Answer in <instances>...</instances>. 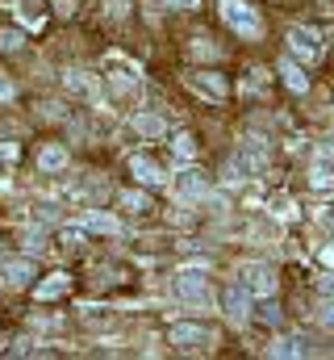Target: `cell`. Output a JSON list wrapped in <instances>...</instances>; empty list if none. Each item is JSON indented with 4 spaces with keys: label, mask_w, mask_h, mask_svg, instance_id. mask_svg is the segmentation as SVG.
<instances>
[{
    "label": "cell",
    "mask_w": 334,
    "mask_h": 360,
    "mask_svg": "<svg viewBox=\"0 0 334 360\" xmlns=\"http://www.w3.org/2000/svg\"><path fill=\"white\" fill-rule=\"evenodd\" d=\"M209 276L205 272H180L175 276V297H184V302H192V306H201V302H209Z\"/></svg>",
    "instance_id": "5b68a950"
},
{
    "label": "cell",
    "mask_w": 334,
    "mask_h": 360,
    "mask_svg": "<svg viewBox=\"0 0 334 360\" xmlns=\"http://www.w3.org/2000/svg\"><path fill=\"white\" fill-rule=\"evenodd\" d=\"M8 96H13V84H8V80H0V101H8Z\"/></svg>",
    "instance_id": "f1b7e54d"
},
{
    "label": "cell",
    "mask_w": 334,
    "mask_h": 360,
    "mask_svg": "<svg viewBox=\"0 0 334 360\" xmlns=\"http://www.w3.org/2000/svg\"><path fill=\"white\" fill-rule=\"evenodd\" d=\"M105 8H109L113 17H126V0H113V4H105Z\"/></svg>",
    "instance_id": "4316f807"
},
{
    "label": "cell",
    "mask_w": 334,
    "mask_h": 360,
    "mask_svg": "<svg viewBox=\"0 0 334 360\" xmlns=\"http://www.w3.org/2000/svg\"><path fill=\"white\" fill-rule=\"evenodd\" d=\"M121 205H126V210L147 214V210H151V197H142V193H121Z\"/></svg>",
    "instance_id": "ffe728a7"
},
{
    "label": "cell",
    "mask_w": 334,
    "mask_h": 360,
    "mask_svg": "<svg viewBox=\"0 0 334 360\" xmlns=\"http://www.w3.org/2000/svg\"><path fill=\"white\" fill-rule=\"evenodd\" d=\"M38 168L42 172H63L67 168V151L63 147H42L38 151Z\"/></svg>",
    "instance_id": "7c38bea8"
},
{
    "label": "cell",
    "mask_w": 334,
    "mask_h": 360,
    "mask_svg": "<svg viewBox=\"0 0 334 360\" xmlns=\"http://www.w3.org/2000/svg\"><path fill=\"white\" fill-rule=\"evenodd\" d=\"M239 285L250 289L255 297H267V293H276V269L263 260H247V264H239Z\"/></svg>",
    "instance_id": "7a4b0ae2"
},
{
    "label": "cell",
    "mask_w": 334,
    "mask_h": 360,
    "mask_svg": "<svg viewBox=\"0 0 334 360\" xmlns=\"http://www.w3.org/2000/svg\"><path fill=\"white\" fill-rule=\"evenodd\" d=\"M192 84H196V89H205L209 96H218V101L226 96V84H222L218 76H192Z\"/></svg>",
    "instance_id": "e0dca14e"
},
{
    "label": "cell",
    "mask_w": 334,
    "mask_h": 360,
    "mask_svg": "<svg viewBox=\"0 0 334 360\" xmlns=\"http://www.w3.org/2000/svg\"><path fill=\"white\" fill-rule=\"evenodd\" d=\"M272 356H305V348H301V340H280V344H272Z\"/></svg>",
    "instance_id": "ac0fdd59"
},
{
    "label": "cell",
    "mask_w": 334,
    "mask_h": 360,
    "mask_svg": "<svg viewBox=\"0 0 334 360\" xmlns=\"http://www.w3.org/2000/svg\"><path fill=\"white\" fill-rule=\"evenodd\" d=\"M171 151H175L180 160H192V151H196V143H192V134H175V143H171Z\"/></svg>",
    "instance_id": "d6986e66"
},
{
    "label": "cell",
    "mask_w": 334,
    "mask_h": 360,
    "mask_svg": "<svg viewBox=\"0 0 334 360\" xmlns=\"http://www.w3.org/2000/svg\"><path fill=\"white\" fill-rule=\"evenodd\" d=\"M263 168H267V147H263V139H247V143L239 147V155H234L230 172L255 176V172H263Z\"/></svg>",
    "instance_id": "3957f363"
},
{
    "label": "cell",
    "mask_w": 334,
    "mask_h": 360,
    "mask_svg": "<svg viewBox=\"0 0 334 360\" xmlns=\"http://www.w3.org/2000/svg\"><path fill=\"white\" fill-rule=\"evenodd\" d=\"M280 80H284L293 92H305V89H309V76H305L293 59H280Z\"/></svg>",
    "instance_id": "8fae6325"
},
{
    "label": "cell",
    "mask_w": 334,
    "mask_h": 360,
    "mask_svg": "<svg viewBox=\"0 0 334 360\" xmlns=\"http://www.w3.org/2000/svg\"><path fill=\"white\" fill-rule=\"evenodd\" d=\"M222 17H226V25L239 30L243 38H259V34H263V21H259V13L250 8L247 0H222Z\"/></svg>",
    "instance_id": "6da1fadb"
},
{
    "label": "cell",
    "mask_w": 334,
    "mask_h": 360,
    "mask_svg": "<svg viewBox=\"0 0 334 360\" xmlns=\"http://www.w3.org/2000/svg\"><path fill=\"white\" fill-rule=\"evenodd\" d=\"M175 188H180L184 197H196V193H205V180L196 176V172H184V176L175 180Z\"/></svg>",
    "instance_id": "2e32d148"
},
{
    "label": "cell",
    "mask_w": 334,
    "mask_h": 360,
    "mask_svg": "<svg viewBox=\"0 0 334 360\" xmlns=\"http://www.w3.org/2000/svg\"><path fill=\"white\" fill-rule=\"evenodd\" d=\"M309 180H314L318 188L334 184V143H322V147H318V155H314V168H309Z\"/></svg>",
    "instance_id": "ba28073f"
},
{
    "label": "cell",
    "mask_w": 334,
    "mask_h": 360,
    "mask_svg": "<svg viewBox=\"0 0 334 360\" xmlns=\"http://www.w3.org/2000/svg\"><path fill=\"white\" fill-rule=\"evenodd\" d=\"M222 306H226V319H230V323H247L250 319V289H243V285L226 289Z\"/></svg>",
    "instance_id": "52a82bcc"
},
{
    "label": "cell",
    "mask_w": 334,
    "mask_h": 360,
    "mask_svg": "<svg viewBox=\"0 0 334 360\" xmlns=\"http://www.w3.org/2000/svg\"><path fill=\"white\" fill-rule=\"evenodd\" d=\"M167 340H171L175 348H205V344H213V331L201 327V323H175Z\"/></svg>",
    "instance_id": "8992f818"
},
{
    "label": "cell",
    "mask_w": 334,
    "mask_h": 360,
    "mask_svg": "<svg viewBox=\"0 0 334 360\" xmlns=\"http://www.w3.org/2000/svg\"><path fill=\"white\" fill-rule=\"evenodd\" d=\"M63 243H67V248H80V243H84V231H63Z\"/></svg>",
    "instance_id": "cb8c5ba5"
},
{
    "label": "cell",
    "mask_w": 334,
    "mask_h": 360,
    "mask_svg": "<svg viewBox=\"0 0 334 360\" xmlns=\"http://www.w3.org/2000/svg\"><path fill=\"white\" fill-rule=\"evenodd\" d=\"M263 323H280V310L276 306H263Z\"/></svg>",
    "instance_id": "484cf974"
},
{
    "label": "cell",
    "mask_w": 334,
    "mask_h": 360,
    "mask_svg": "<svg viewBox=\"0 0 334 360\" xmlns=\"http://www.w3.org/2000/svg\"><path fill=\"white\" fill-rule=\"evenodd\" d=\"M0 276H4L13 289H21V285H29L34 264H29V260H4V264H0Z\"/></svg>",
    "instance_id": "30bf717a"
},
{
    "label": "cell",
    "mask_w": 334,
    "mask_h": 360,
    "mask_svg": "<svg viewBox=\"0 0 334 360\" xmlns=\"http://www.w3.org/2000/svg\"><path fill=\"white\" fill-rule=\"evenodd\" d=\"M38 218H42V222H59V210H55V205H42Z\"/></svg>",
    "instance_id": "d4e9b609"
},
{
    "label": "cell",
    "mask_w": 334,
    "mask_h": 360,
    "mask_svg": "<svg viewBox=\"0 0 334 360\" xmlns=\"http://www.w3.org/2000/svg\"><path fill=\"white\" fill-rule=\"evenodd\" d=\"M288 55H293V59H305V63H314V59L322 55V38H318V30L293 25V30H288Z\"/></svg>",
    "instance_id": "277c9868"
},
{
    "label": "cell",
    "mask_w": 334,
    "mask_h": 360,
    "mask_svg": "<svg viewBox=\"0 0 334 360\" xmlns=\"http://www.w3.org/2000/svg\"><path fill=\"white\" fill-rule=\"evenodd\" d=\"M134 130H138L142 139H159L167 126H163V117H155V113H138V117H134Z\"/></svg>",
    "instance_id": "5bb4252c"
},
{
    "label": "cell",
    "mask_w": 334,
    "mask_h": 360,
    "mask_svg": "<svg viewBox=\"0 0 334 360\" xmlns=\"http://www.w3.org/2000/svg\"><path fill=\"white\" fill-rule=\"evenodd\" d=\"M63 293H67V276H63V272H59L55 281L38 285V297H42V302H51V297H63Z\"/></svg>",
    "instance_id": "9a60e30c"
},
{
    "label": "cell",
    "mask_w": 334,
    "mask_h": 360,
    "mask_svg": "<svg viewBox=\"0 0 334 360\" xmlns=\"http://www.w3.org/2000/svg\"><path fill=\"white\" fill-rule=\"evenodd\" d=\"M67 89L80 92V96H92V84L84 80V72H67Z\"/></svg>",
    "instance_id": "44dd1931"
},
{
    "label": "cell",
    "mask_w": 334,
    "mask_h": 360,
    "mask_svg": "<svg viewBox=\"0 0 334 360\" xmlns=\"http://www.w3.org/2000/svg\"><path fill=\"white\" fill-rule=\"evenodd\" d=\"M84 231H100V235H121V222L113 214H88L84 218Z\"/></svg>",
    "instance_id": "4fadbf2b"
},
{
    "label": "cell",
    "mask_w": 334,
    "mask_h": 360,
    "mask_svg": "<svg viewBox=\"0 0 334 360\" xmlns=\"http://www.w3.org/2000/svg\"><path fill=\"white\" fill-rule=\"evenodd\" d=\"M318 323H326V327H334V302H326V306L318 310Z\"/></svg>",
    "instance_id": "603a6c76"
},
{
    "label": "cell",
    "mask_w": 334,
    "mask_h": 360,
    "mask_svg": "<svg viewBox=\"0 0 334 360\" xmlns=\"http://www.w3.org/2000/svg\"><path fill=\"white\" fill-rule=\"evenodd\" d=\"M167 4H171V8H196L201 0H167Z\"/></svg>",
    "instance_id": "83f0119b"
},
{
    "label": "cell",
    "mask_w": 334,
    "mask_h": 360,
    "mask_svg": "<svg viewBox=\"0 0 334 360\" xmlns=\"http://www.w3.org/2000/svg\"><path fill=\"white\" fill-rule=\"evenodd\" d=\"M130 172H134L138 184H151V188H155V184H163L159 164H155V160H147V155H134V160H130Z\"/></svg>",
    "instance_id": "9c48e42d"
},
{
    "label": "cell",
    "mask_w": 334,
    "mask_h": 360,
    "mask_svg": "<svg viewBox=\"0 0 334 360\" xmlns=\"http://www.w3.org/2000/svg\"><path fill=\"white\" fill-rule=\"evenodd\" d=\"M0 51H21V34L17 30H0Z\"/></svg>",
    "instance_id": "7402d4cb"
}]
</instances>
